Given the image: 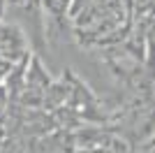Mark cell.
<instances>
[{
	"instance_id": "cell-1",
	"label": "cell",
	"mask_w": 155,
	"mask_h": 153,
	"mask_svg": "<svg viewBox=\"0 0 155 153\" xmlns=\"http://www.w3.org/2000/svg\"><path fill=\"white\" fill-rule=\"evenodd\" d=\"M51 74L42 67L37 56H28V65H26V86L23 88H32V90H39V93H44L49 88V83H51Z\"/></svg>"
},
{
	"instance_id": "cell-2",
	"label": "cell",
	"mask_w": 155,
	"mask_h": 153,
	"mask_svg": "<svg viewBox=\"0 0 155 153\" xmlns=\"http://www.w3.org/2000/svg\"><path fill=\"white\" fill-rule=\"evenodd\" d=\"M153 146H155V130H153V132L148 134V141L143 144V148H153Z\"/></svg>"
},
{
	"instance_id": "cell-3",
	"label": "cell",
	"mask_w": 155,
	"mask_h": 153,
	"mask_svg": "<svg viewBox=\"0 0 155 153\" xmlns=\"http://www.w3.org/2000/svg\"><path fill=\"white\" fill-rule=\"evenodd\" d=\"M5 7H7V0H0V19L5 16Z\"/></svg>"
},
{
	"instance_id": "cell-4",
	"label": "cell",
	"mask_w": 155,
	"mask_h": 153,
	"mask_svg": "<svg viewBox=\"0 0 155 153\" xmlns=\"http://www.w3.org/2000/svg\"><path fill=\"white\" fill-rule=\"evenodd\" d=\"M143 153H155V146L153 148H143Z\"/></svg>"
}]
</instances>
